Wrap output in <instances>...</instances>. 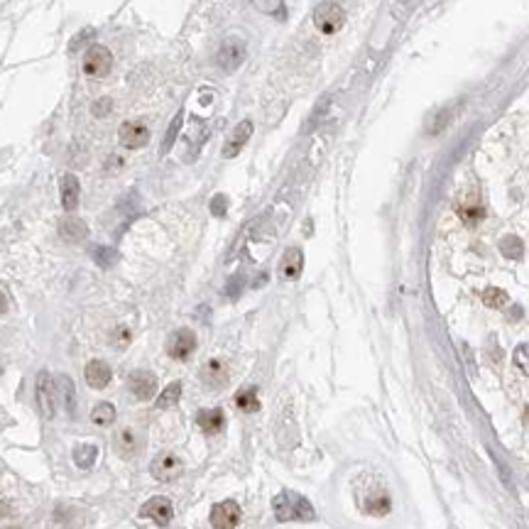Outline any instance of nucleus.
Returning a JSON list of instances; mask_svg holds the SVG:
<instances>
[{"label":"nucleus","instance_id":"nucleus-1","mask_svg":"<svg viewBox=\"0 0 529 529\" xmlns=\"http://www.w3.org/2000/svg\"><path fill=\"white\" fill-rule=\"evenodd\" d=\"M272 510L280 522H311L316 517L311 502L299 492L285 490L272 500Z\"/></svg>","mask_w":529,"mask_h":529},{"label":"nucleus","instance_id":"nucleus-2","mask_svg":"<svg viewBox=\"0 0 529 529\" xmlns=\"http://www.w3.org/2000/svg\"><path fill=\"white\" fill-rule=\"evenodd\" d=\"M111 66H113V54L108 52V47L91 44L86 52H83L81 69H83V74H86V76L103 78V76H108Z\"/></svg>","mask_w":529,"mask_h":529},{"label":"nucleus","instance_id":"nucleus-3","mask_svg":"<svg viewBox=\"0 0 529 529\" xmlns=\"http://www.w3.org/2000/svg\"><path fill=\"white\" fill-rule=\"evenodd\" d=\"M345 23V13L338 3H319L316 10H314V25L321 30L323 35H336Z\"/></svg>","mask_w":529,"mask_h":529},{"label":"nucleus","instance_id":"nucleus-4","mask_svg":"<svg viewBox=\"0 0 529 529\" xmlns=\"http://www.w3.org/2000/svg\"><path fill=\"white\" fill-rule=\"evenodd\" d=\"M182 470H184V463H182V458L177 453L172 451H165L160 453L155 460L150 463V473L155 480H160V483H170V480L179 478Z\"/></svg>","mask_w":529,"mask_h":529},{"label":"nucleus","instance_id":"nucleus-5","mask_svg":"<svg viewBox=\"0 0 529 529\" xmlns=\"http://www.w3.org/2000/svg\"><path fill=\"white\" fill-rule=\"evenodd\" d=\"M245 61V44L240 40L230 37L221 44V49H218L216 54V64L221 71H226V74H233L235 69H238L240 64Z\"/></svg>","mask_w":529,"mask_h":529},{"label":"nucleus","instance_id":"nucleus-6","mask_svg":"<svg viewBox=\"0 0 529 529\" xmlns=\"http://www.w3.org/2000/svg\"><path fill=\"white\" fill-rule=\"evenodd\" d=\"M57 387H54V378H52L47 370H42L37 378V407L44 419H52L57 415Z\"/></svg>","mask_w":529,"mask_h":529},{"label":"nucleus","instance_id":"nucleus-7","mask_svg":"<svg viewBox=\"0 0 529 529\" xmlns=\"http://www.w3.org/2000/svg\"><path fill=\"white\" fill-rule=\"evenodd\" d=\"M118 140H120V145H123V148L140 150V148H145V145L150 143V130H148V125L138 123V120H128V123L120 125Z\"/></svg>","mask_w":529,"mask_h":529},{"label":"nucleus","instance_id":"nucleus-8","mask_svg":"<svg viewBox=\"0 0 529 529\" xmlns=\"http://www.w3.org/2000/svg\"><path fill=\"white\" fill-rule=\"evenodd\" d=\"M194 350H196V336H194V331H189V328H179L167 340V353L174 360H186Z\"/></svg>","mask_w":529,"mask_h":529},{"label":"nucleus","instance_id":"nucleus-9","mask_svg":"<svg viewBox=\"0 0 529 529\" xmlns=\"http://www.w3.org/2000/svg\"><path fill=\"white\" fill-rule=\"evenodd\" d=\"M140 515L148 517L155 525L167 527L172 522V517H174V507H172V502L167 500V497H152V500H148L143 505Z\"/></svg>","mask_w":529,"mask_h":529},{"label":"nucleus","instance_id":"nucleus-10","mask_svg":"<svg viewBox=\"0 0 529 529\" xmlns=\"http://www.w3.org/2000/svg\"><path fill=\"white\" fill-rule=\"evenodd\" d=\"M230 380V368L223 360L213 358V360H206L201 368V382L206 387H211V390H218V387H226Z\"/></svg>","mask_w":529,"mask_h":529},{"label":"nucleus","instance_id":"nucleus-11","mask_svg":"<svg viewBox=\"0 0 529 529\" xmlns=\"http://www.w3.org/2000/svg\"><path fill=\"white\" fill-rule=\"evenodd\" d=\"M240 522V507L233 500H223L213 505L211 510V525L216 529H233Z\"/></svg>","mask_w":529,"mask_h":529},{"label":"nucleus","instance_id":"nucleus-12","mask_svg":"<svg viewBox=\"0 0 529 529\" xmlns=\"http://www.w3.org/2000/svg\"><path fill=\"white\" fill-rule=\"evenodd\" d=\"M128 385H130V392L143 402L152 400V397L157 395V378L152 373H148V370H138V373H133L128 380Z\"/></svg>","mask_w":529,"mask_h":529},{"label":"nucleus","instance_id":"nucleus-13","mask_svg":"<svg viewBox=\"0 0 529 529\" xmlns=\"http://www.w3.org/2000/svg\"><path fill=\"white\" fill-rule=\"evenodd\" d=\"M250 135H253V123H250V120H240L233 133H230L228 143L223 145V157L230 160V157L238 155V152L245 148V143L250 140Z\"/></svg>","mask_w":529,"mask_h":529},{"label":"nucleus","instance_id":"nucleus-14","mask_svg":"<svg viewBox=\"0 0 529 529\" xmlns=\"http://www.w3.org/2000/svg\"><path fill=\"white\" fill-rule=\"evenodd\" d=\"M115 448H118V453L123 456V458H133V456H138L143 451V439H140V434L133 432V429H120V432L115 434Z\"/></svg>","mask_w":529,"mask_h":529},{"label":"nucleus","instance_id":"nucleus-15","mask_svg":"<svg viewBox=\"0 0 529 529\" xmlns=\"http://www.w3.org/2000/svg\"><path fill=\"white\" fill-rule=\"evenodd\" d=\"M54 387H57V400H59L61 407H64V410L74 417L76 415V387H74V380H71L69 375H57Z\"/></svg>","mask_w":529,"mask_h":529},{"label":"nucleus","instance_id":"nucleus-16","mask_svg":"<svg viewBox=\"0 0 529 529\" xmlns=\"http://www.w3.org/2000/svg\"><path fill=\"white\" fill-rule=\"evenodd\" d=\"M196 424L203 434L213 436V434L223 432V427H226V415H223V410H218V407L216 410H201L196 417Z\"/></svg>","mask_w":529,"mask_h":529},{"label":"nucleus","instance_id":"nucleus-17","mask_svg":"<svg viewBox=\"0 0 529 529\" xmlns=\"http://www.w3.org/2000/svg\"><path fill=\"white\" fill-rule=\"evenodd\" d=\"M86 385L93 387V390H103V387L111 382V368H108L106 360H91V363L86 365Z\"/></svg>","mask_w":529,"mask_h":529},{"label":"nucleus","instance_id":"nucleus-18","mask_svg":"<svg viewBox=\"0 0 529 529\" xmlns=\"http://www.w3.org/2000/svg\"><path fill=\"white\" fill-rule=\"evenodd\" d=\"M59 189H61V206L64 211H76L78 206V196H81V184L74 174H64L59 182Z\"/></svg>","mask_w":529,"mask_h":529},{"label":"nucleus","instance_id":"nucleus-19","mask_svg":"<svg viewBox=\"0 0 529 529\" xmlns=\"http://www.w3.org/2000/svg\"><path fill=\"white\" fill-rule=\"evenodd\" d=\"M302 270H304V253L299 248H290L280 263V275L285 280H299Z\"/></svg>","mask_w":529,"mask_h":529},{"label":"nucleus","instance_id":"nucleus-20","mask_svg":"<svg viewBox=\"0 0 529 529\" xmlns=\"http://www.w3.org/2000/svg\"><path fill=\"white\" fill-rule=\"evenodd\" d=\"M59 233H61V238H66L69 243H81V240L88 238V226L81 218L66 216V218H61V223H59Z\"/></svg>","mask_w":529,"mask_h":529},{"label":"nucleus","instance_id":"nucleus-21","mask_svg":"<svg viewBox=\"0 0 529 529\" xmlns=\"http://www.w3.org/2000/svg\"><path fill=\"white\" fill-rule=\"evenodd\" d=\"M363 510L368 512V515H375V517L387 515V512H390V495H387L385 490H373L363 500Z\"/></svg>","mask_w":529,"mask_h":529},{"label":"nucleus","instance_id":"nucleus-22","mask_svg":"<svg viewBox=\"0 0 529 529\" xmlns=\"http://www.w3.org/2000/svg\"><path fill=\"white\" fill-rule=\"evenodd\" d=\"M182 123H184V111L177 113L174 120L170 123V128H167L165 140H162V148H160V155H167V152L172 150V145L177 143V138H179V130H182Z\"/></svg>","mask_w":529,"mask_h":529},{"label":"nucleus","instance_id":"nucleus-23","mask_svg":"<svg viewBox=\"0 0 529 529\" xmlns=\"http://www.w3.org/2000/svg\"><path fill=\"white\" fill-rule=\"evenodd\" d=\"M182 397V382H172V385H167L165 390H162V395L157 397V410H170V407H174L177 402H179Z\"/></svg>","mask_w":529,"mask_h":529},{"label":"nucleus","instance_id":"nucleus-24","mask_svg":"<svg viewBox=\"0 0 529 529\" xmlns=\"http://www.w3.org/2000/svg\"><path fill=\"white\" fill-rule=\"evenodd\" d=\"M235 405H238V410L243 412H258L260 410V400H258V392H255V387H248V390H240L238 395H235Z\"/></svg>","mask_w":529,"mask_h":529},{"label":"nucleus","instance_id":"nucleus-25","mask_svg":"<svg viewBox=\"0 0 529 529\" xmlns=\"http://www.w3.org/2000/svg\"><path fill=\"white\" fill-rule=\"evenodd\" d=\"M115 419V407L111 402H98L96 407H93L91 412V422L98 424V427H108V424H113Z\"/></svg>","mask_w":529,"mask_h":529},{"label":"nucleus","instance_id":"nucleus-26","mask_svg":"<svg viewBox=\"0 0 529 529\" xmlns=\"http://www.w3.org/2000/svg\"><path fill=\"white\" fill-rule=\"evenodd\" d=\"M96 456H98V448L93 446V444H83V446H76L74 451V463L78 468H91L93 463H96Z\"/></svg>","mask_w":529,"mask_h":529},{"label":"nucleus","instance_id":"nucleus-27","mask_svg":"<svg viewBox=\"0 0 529 529\" xmlns=\"http://www.w3.org/2000/svg\"><path fill=\"white\" fill-rule=\"evenodd\" d=\"M91 255H93V260H96V265L98 267H103V270H108L113 263H115V250L113 248H106V245H96V248L91 250Z\"/></svg>","mask_w":529,"mask_h":529},{"label":"nucleus","instance_id":"nucleus-28","mask_svg":"<svg viewBox=\"0 0 529 529\" xmlns=\"http://www.w3.org/2000/svg\"><path fill=\"white\" fill-rule=\"evenodd\" d=\"M483 302L485 307H492V309H500L507 304V295L502 290H495V287H490V290L483 292Z\"/></svg>","mask_w":529,"mask_h":529},{"label":"nucleus","instance_id":"nucleus-29","mask_svg":"<svg viewBox=\"0 0 529 529\" xmlns=\"http://www.w3.org/2000/svg\"><path fill=\"white\" fill-rule=\"evenodd\" d=\"M500 250L507 255V258H515V260L522 258V243H520L517 238H512V235H510V238L502 240V243H500Z\"/></svg>","mask_w":529,"mask_h":529},{"label":"nucleus","instance_id":"nucleus-30","mask_svg":"<svg viewBox=\"0 0 529 529\" xmlns=\"http://www.w3.org/2000/svg\"><path fill=\"white\" fill-rule=\"evenodd\" d=\"M515 365L529 378V343L517 345V350H515Z\"/></svg>","mask_w":529,"mask_h":529},{"label":"nucleus","instance_id":"nucleus-31","mask_svg":"<svg viewBox=\"0 0 529 529\" xmlns=\"http://www.w3.org/2000/svg\"><path fill=\"white\" fill-rule=\"evenodd\" d=\"M226 211H228V198L223 196V194L213 196V198H211V213H213V216L223 218V216H226Z\"/></svg>","mask_w":529,"mask_h":529},{"label":"nucleus","instance_id":"nucleus-32","mask_svg":"<svg viewBox=\"0 0 529 529\" xmlns=\"http://www.w3.org/2000/svg\"><path fill=\"white\" fill-rule=\"evenodd\" d=\"M111 106H113L111 98H101V101L93 103V113H96L98 118H103V115H108V111H111Z\"/></svg>","mask_w":529,"mask_h":529},{"label":"nucleus","instance_id":"nucleus-33","mask_svg":"<svg viewBox=\"0 0 529 529\" xmlns=\"http://www.w3.org/2000/svg\"><path fill=\"white\" fill-rule=\"evenodd\" d=\"M10 309V302H8V295H5L3 290H0V314H5Z\"/></svg>","mask_w":529,"mask_h":529}]
</instances>
